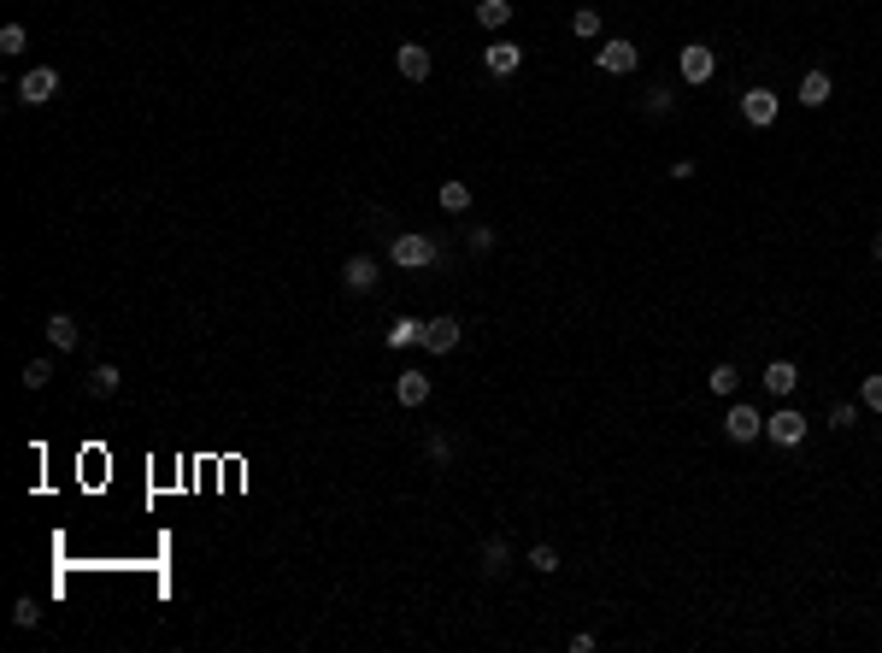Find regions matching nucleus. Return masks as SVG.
I'll use <instances>...</instances> for the list:
<instances>
[{"mask_svg":"<svg viewBox=\"0 0 882 653\" xmlns=\"http://www.w3.org/2000/svg\"><path fill=\"white\" fill-rule=\"evenodd\" d=\"M389 259L400 271H430V265H448V247L435 242V236H424V230H394Z\"/></svg>","mask_w":882,"mask_h":653,"instance_id":"f257e3e1","label":"nucleus"},{"mask_svg":"<svg viewBox=\"0 0 882 653\" xmlns=\"http://www.w3.org/2000/svg\"><path fill=\"white\" fill-rule=\"evenodd\" d=\"M765 436L777 441V448H800V441H806V418H800L794 406H777L765 418Z\"/></svg>","mask_w":882,"mask_h":653,"instance_id":"f03ea898","label":"nucleus"},{"mask_svg":"<svg viewBox=\"0 0 882 653\" xmlns=\"http://www.w3.org/2000/svg\"><path fill=\"white\" fill-rule=\"evenodd\" d=\"M676 71H683V83H712V71H718V54L712 47H701V42H688L683 47V59H676Z\"/></svg>","mask_w":882,"mask_h":653,"instance_id":"7ed1b4c3","label":"nucleus"},{"mask_svg":"<svg viewBox=\"0 0 882 653\" xmlns=\"http://www.w3.org/2000/svg\"><path fill=\"white\" fill-rule=\"evenodd\" d=\"M594 59H601V71H612V77H630L635 71V42H624V36H612V42H601L594 47Z\"/></svg>","mask_w":882,"mask_h":653,"instance_id":"20e7f679","label":"nucleus"},{"mask_svg":"<svg viewBox=\"0 0 882 653\" xmlns=\"http://www.w3.org/2000/svg\"><path fill=\"white\" fill-rule=\"evenodd\" d=\"M341 289H348V295H377V259L353 254L348 265H341Z\"/></svg>","mask_w":882,"mask_h":653,"instance_id":"39448f33","label":"nucleus"},{"mask_svg":"<svg viewBox=\"0 0 882 653\" xmlns=\"http://www.w3.org/2000/svg\"><path fill=\"white\" fill-rule=\"evenodd\" d=\"M724 436L729 441H753V436H765V418H759L747 400H735V406L724 412Z\"/></svg>","mask_w":882,"mask_h":653,"instance_id":"423d86ee","label":"nucleus"},{"mask_svg":"<svg viewBox=\"0 0 882 653\" xmlns=\"http://www.w3.org/2000/svg\"><path fill=\"white\" fill-rule=\"evenodd\" d=\"M518 65H524V47L518 42H506V36H500V42L483 47V71H489V77H512Z\"/></svg>","mask_w":882,"mask_h":653,"instance_id":"0eeeda50","label":"nucleus"},{"mask_svg":"<svg viewBox=\"0 0 882 653\" xmlns=\"http://www.w3.org/2000/svg\"><path fill=\"white\" fill-rule=\"evenodd\" d=\"M54 88H59V71H54V65H36V71L18 77V100H29V106L54 100Z\"/></svg>","mask_w":882,"mask_h":653,"instance_id":"6e6552de","label":"nucleus"},{"mask_svg":"<svg viewBox=\"0 0 882 653\" xmlns=\"http://www.w3.org/2000/svg\"><path fill=\"white\" fill-rule=\"evenodd\" d=\"M394 65H400V77H407V83H424V77L435 71V59H430V47H424V42H400Z\"/></svg>","mask_w":882,"mask_h":653,"instance_id":"1a4fd4ad","label":"nucleus"},{"mask_svg":"<svg viewBox=\"0 0 882 653\" xmlns=\"http://www.w3.org/2000/svg\"><path fill=\"white\" fill-rule=\"evenodd\" d=\"M742 118H747L753 130L777 124V95H770V88H747V95H742Z\"/></svg>","mask_w":882,"mask_h":653,"instance_id":"9d476101","label":"nucleus"},{"mask_svg":"<svg viewBox=\"0 0 882 653\" xmlns=\"http://www.w3.org/2000/svg\"><path fill=\"white\" fill-rule=\"evenodd\" d=\"M424 347H430V354H453V347H459V318H430V324H424Z\"/></svg>","mask_w":882,"mask_h":653,"instance_id":"9b49d317","label":"nucleus"},{"mask_svg":"<svg viewBox=\"0 0 882 653\" xmlns=\"http://www.w3.org/2000/svg\"><path fill=\"white\" fill-rule=\"evenodd\" d=\"M394 400H400V406H424V400H430V377H424V371H400V377H394Z\"/></svg>","mask_w":882,"mask_h":653,"instance_id":"f8f14e48","label":"nucleus"},{"mask_svg":"<svg viewBox=\"0 0 882 653\" xmlns=\"http://www.w3.org/2000/svg\"><path fill=\"white\" fill-rule=\"evenodd\" d=\"M765 389H770V395H794V389H800V371H794V359H770V365H765Z\"/></svg>","mask_w":882,"mask_h":653,"instance_id":"ddd939ff","label":"nucleus"},{"mask_svg":"<svg viewBox=\"0 0 882 653\" xmlns=\"http://www.w3.org/2000/svg\"><path fill=\"white\" fill-rule=\"evenodd\" d=\"M829 95H836L829 71H806V77H800V106H812V113H818V106H824Z\"/></svg>","mask_w":882,"mask_h":653,"instance_id":"4468645a","label":"nucleus"},{"mask_svg":"<svg viewBox=\"0 0 882 653\" xmlns=\"http://www.w3.org/2000/svg\"><path fill=\"white\" fill-rule=\"evenodd\" d=\"M424 324H430V318H394L389 324V347H424Z\"/></svg>","mask_w":882,"mask_h":653,"instance_id":"2eb2a0df","label":"nucleus"},{"mask_svg":"<svg viewBox=\"0 0 882 653\" xmlns=\"http://www.w3.org/2000/svg\"><path fill=\"white\" fill-rule=\"evenodd\" d=\"M476 24L483 29H506L512 24V0H476Z\"/></svg>","mask_w":882,"mask_h":653,"instance_id":"dca6fc26","label":"nucleus"},{"mask_svg":"<svg viewBox=\"0 0 882 653\" xmlns=\"http://www.w3.org/2000/svg\"><path fill=\"white\" fill-rule=\"evenodd\" d=\"M435 200H441V213H453V218H459V213H471V188H465L459 177H453V183H441V188H435Z\"/></svg>","mask_w":882,"mask_h":653,"instance_id":"f3484780","label":"nucleus"},{"mask_svg":"<svg viewBox=\"0 0 882 653\" xmlns=\"http://www.w3.org/2000/svg\"><path fill=\"white\" fill-rule=\"evenodd\" d=\"M118 383H124V371H118V365H95V371H88V395H100V400H113Z\"/></svg>","mask_w":882,"mask_h":653,"instance_id":"a211bd4d","label":"nucleus"},{"mask_svg":"<svg viewBox=\"0 0 882 653\" xmlns=\"http://www.w3.org/2000/svg\"><path fill=\"white\" fill-rule=\"evenodd\" d=\"M77 336H83V330H77V318H71V313L47 318V341H54V347H77Z\"/></svg>","mask_w":882,"mask_h":653,"instance_id":"6ab92c4d","label":"nucleus"},{"mask_svg":"<svg viewBox=\"0 0 882 653\" xmlns=\"http://www.w3.org/2000/svg\"><path fill=\"white\" fill-rule=\"evenodd\" d=\"M506 559H512V548H506V536H489L483 541V577H500Z\"/></svg>","mask_w":882,"mask_h":653,"instance_id":"aec40b11","label":"nucleus"},{"mask_svg":"<svg viewBox=\"0 0 882 653\" xmlns=\"http://www.w3.org/2000/svg\"><path fill=\"white\" fill-rule=\"evenodd\" d=\"M706 389H712V395H735V389H742V371H735V365L724 359V365H712V371H706Z\"/></svg>","mask_w":882,"mask_h":653,"instance_id":"412c9836","label":"nucleus"},{"mask_svg":"<svg viewBox=\"0 0 882 653\" xmlns=\"http://www.w3.org/2000/svg\"><path fill=\"white\" fill-rule=\"evenodd\" d=\"M424 459H430V465H453V441L441 436V430H435V436L424 441Z\"/></svg>","mask_w":882,"mask_h":653,"instance_id":"4be33fe9","label":"nucleus"},{"mask_svg":"<svg viewBox=\"0 0 882 653\" xmlns=\"http://www.w3.org/2000/svg\"><path fill=\"white\" fill-rule=\"evenodd\" d=\"M571 29L583 36V42H594V36H601V13H594V6H583V13H571Z\"/></svg>","mask_w":882,"mask_h":653,"instance_id":"5701e85b","label":"nucleus"},{"mask_svg":"<svg viewBox=\"0 0 882 653\" xmlns=\"http://www.w3.org/2000/svg\"><path fill=\"white\" fill-rule=\"evenodd\" d=\"M54 383V365H47V359H29L24 365V389H47Z\"/></svg>","mask_w":882,"mask_h":653,"instance_id":"b1692460","label":"nucleus"},{"mask_svg":"<svg viewBox=\"0 0 882 653\" xmlns=\"http://www.w3.org/2000/svg\"><path fill=\"white\" fill-rule=\"evenodd\" d=\"M530 571H547V577H553V571H559V548H530Z\"/></svg>","mask_w":882,"mask_h":653,"instance_id":"393cba45","label":"nucleus"},{"mask_svg":"<svg viewBox=\"0 0 882 653\" xmlns=\"http://www.w3.org/2000/svg\"><path fill=\"white\" fill-rule=\"evenodd\" d=\"M671 106H676L671 88H653V95H647V118H671Z\"/></svg>","mask_w":882,"mask_h":653,"instance_id":"a878e982","label":"nucleus"},{"mask_svg":"<svg viewBox=\"0 0 882 653\" xmlns=\"http://www.w3.org/2000/svg\"><path fill=\"white\" fill-rule=\"evenodd\" d=\"M465 242H471V254H494V230L489 224H471V230H465Z\"/></svg>","mask_w":882,"mask_h":653,"instance_id":"bb28decb","label":"nucleus"},{"mask_svg":"<svg viewBox=\"0 0 882 653\" xmlns=\"http://www.w3.org/2000/svg\"><path fill=\"white\" fill-rule=\"evenodd\" d=\"M36 618H42V612H36V600L24 595V600L13 607V624H18V630H36Z\"/></svg>","mask_w":882,"mask_h":653,"instance_id":"cd10ccee","label":"nucleus"},{"mask_svg":"<svg viewBox=\"0 0 882 653\" xmlns=\"http://www.w3.org/2000/svg\"><path fill=\"white\" fill-rule=\"evenodd\" d=\"M0 54H24V24H6V29H0Z\"/></svg>","mask_w":882,"mask_h":653,"instance_id":"c85d7f7f","label":"nucleus"},{"mask_svg":"<svg viewBox=\"0 0 882 653\" xmlns=\"http://www.w3.org/2000/svg\"><path fill=\"white\" fill-rule=\"evenodd\" d=\"M829 424H836V430L859 424V406H853V400H841V406H829Z\"/></svg>","mask_w":882,"mask_h":653,"instance_id":"c756f323","label":"nucleus"},{"mask_svg":"<svg viewBox=\"0 0 882 653\" xmlns=\"http://www.w3.org/2000/svg\"><path fill=\"white\" fill-rule=\"evenodd\" d=\"M859 400H865L870 412H882V377H865V389H859Z\"/></svg>","mask_w":882,"mask_h":653,"instance_id":"7c9ffc66","label":"nucleus"},{"mask_svg":"<svg viewBox=\"0 0 882 653\" xmlns=\"http://www.w3.org/2000/svg\"><path fill=\"white\" fill-rule=\"evenodd\" d=\"M870 254H877V259H882V230H877V236H870Z\"/></svg>","mask_w":882,"mask_h":653,"instance_id":"2f4dec72","label":"nucleus"}]
</instances>
